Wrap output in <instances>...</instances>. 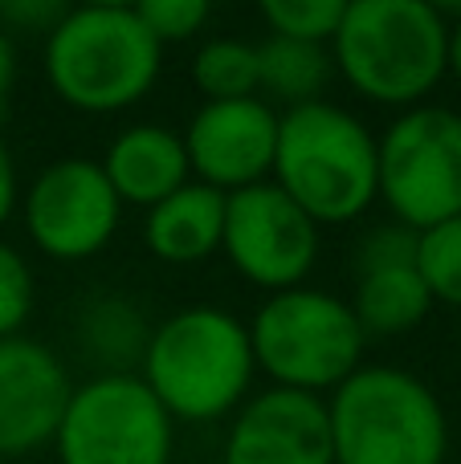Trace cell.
Listing matches in <instances>:
<instances>
[{
    "mask_svg": "<svg viewBox=\"0 0 461 464\" xmlns=\"http://www.w3.org/2000/svg\"><path fill=\"white\" fill-rule=\"evenodd\" d=\"M221 253L250 285L266 294L299 289L319 261V225L266 179L225 196Z\"/></svg>",
    "mask_w": 461,
    "mask_h": 464,
    "instance_id": "9c48e42d",
    "label": "cell"
},
{
    "mask_svg": "<svg viewBox=\"0 0 461 464\" xmlns=\"http://www.w3.org/2000/svg\"><path fill=\"white\" fill-rule=\"evenodd\" d=\"M225 464H335L327 400L266 387L233 411Z\"/></svg>",
    "mask_w": 461,
    "mask_h": 464,
    "instance_id": "4fadbf2b",
    "label": "cell"
},
{
    "mask_svg": "<svg viewBox=\"0 0 461 464\" xmlns=\"http://www.w3.org/2000/svg\"><path fill=\"white\" fill-rule=\"evenodd\" d=\"M258 375L250 326L217 305H188L147 334L139 379L163 411L184 424L225 420L250 400Z\"/></svg>",
    "mask_w": 461,
    "mask_h": 464,
    "instance_id": "6da1fadb",
    "label": "cell"
},
{
    "mask_svg": "<svg viewBox=\"0 0 461 464\" xmlns=\"http://www.w3.org/2000/svg\"><path fill=\"white\" fill-rule=\"evenodd\" d=\"M33 302H37V281H33L29 261L0 240V343L21 334L33 314Z\"/></svg>",
    "mask_w": 461,
    "mask_h": 464,
    "instance_id": "7402d4cb",
    "label": "cell"
},
{
    "mask_svg": "<svg viewBox=\"0 0 461 464\" xmlns=\"http://www.w3.org/2000/svg\"><path fill=\"white\" fill-rule=\"evenodd\" d=\"M163 45L139 21L135 5H82L45 37V78L82 114H119L160 78Z\"/></svg>",
    "mask_w": 461,
    "mask_h": 464,
    "instance_id": "277c9868",
    "label": "cell"
},
{
    "mask_svg": "<svg viewBox=\"0 0 461 464\" xmlns=\"http://www.w3.org/2000/svg\"><path fill=\"white\" fill-rule=\"evenodd\" d=\"M192 82L209 102L258 98V45L237 37H217L192 57Z\"/></svg>",
    "mask_w": 461,
    "mask_h": 464,
    "instance_id": "ac0fdd59",
    "label": "cell"
},
{
    "mask_svg": "<svg viewBox=\"0 0 461 464\" xmlns=\"http://www.w3.org/2000/svg\"><path fill=\"white\" fill-rule=\"evenodd\" d=\"M376 200L413 232L461 217V114L449 106L400 111L376 139Z\"/></svg>",
    "mask_w": 461,
    "mask_h": 464,
    "instance_id": "52a82bcc",
    "label": "cell"
},
{
    "mask_svg": "<svg viewBox=\"0 0 461 464\" xmlns=\"http://www.w3.org/2000/svg\"><path fill=\"white\" fill-rule=\"evenodd\" d=\"M348 0H261V21L270 37L302 41V45H331L339 33Z\"/></svg>",
    "mask_w": 461,
    "mask_h": 464,
    "instance_id": "d6986e66",
    "label": "cell"
},
{
    "mask_svg": "<svg viewBox=\"0 0 461 464\" xmlns=\"http://www.w3.org/2000/svg\"><path fill=\"white\" fill-rule=\"evenodd\" d=\"M180 139L196 184L233 196L241 188L266 184L274 171L278 111L266 98L204 102L188 119V130Z\"/></svg>",
    "mask_w": 461,
    "mask_h": 464,
    "instance_id": "8fae6325",
    "label": "cell"
},
{
    "mask_svg": "<svg viewBox=\"0 0 461 464\" xmlns=\"http://www.w3.org/2000/svg\"><path fill=\"white\" fill-rule=\"evenodd\" d=\"M335 464H446L449 420L413 371L359 367L327 400Z\"/></svg>",
    "mask_w": 461,
    "mask_h": 464,
    "instance_id": "5b68a950",
    "label": "cell"
},
{
    "mask_svg": "<svg viewBox=\"0 0 461 464\" xmlns=\"http://www.w3.org/2000/svg\"><path fill=\"white\" fill-rule=\"evenodd\" d=\"M364 343L356 314L327 289H286L270 294L250 322V346L270 387L319 395L335 392L364 367Z\"/></svg>",
    "mask_w": 461,
    "mask_h": 464,
    "instance_id": "8992f818",
    "label": "cell"
},
{
    "mask_svg": "<svg viewBox=\"0 0 461 464\" xmlns=\"http://www.w3.org/2000/svg\"><path fill=\"white\" fill-rule=\"evenodd\" d=\"M65 16V5L57 0H0V29L8 37L16 33H54V24Z\"/></svg>",
    "mask_w": 461,
    "mask_h": 464,
    "instance_id": "d4e9b609",
    "label": "cell"
},
{
    "mask_svg": "<svg viewBox=\"0 0 461 464\" xmlns=\"http://www.w3.org/2000/svg\"><path fill=\"white\" fill-rule=\"evenodd\" d=\"M225 237V192L188 179L180 192L147 208L143 240L163 265H201Z\"/></svg>",
    "mask_w": 461,
    "mask_h": 464,
    "instance_id": "9a60e30c",
    "label": "cell"
},
{
    "mask_svg": "<svg viewBox=\"0 0 461 464\" xmlns=\"http://www.w3.org/2000/svg\"><path fill=\"white\" fill-rule=\"evenodd\" d=\"M82 334L94 354H114V362H127L123 354H143V322L135 310H127L123 302H98L94 310L82 318Z\"/></svg>",
    "mask_w": 461,
    "mask_h": 464,
    "instance_id": "44dd1931",
    "label": "cell"
},
{
    "mask_svg": "<svg viewBox=\"0 0 461 464\" xmlns=\"http://www.w3.org/2000/svg\"><path fill=\"white\" fill-rule=\"evenodd\" d=\"M16 200H21V192H16V163H13V151H8L5 135H0V228L13 217Z\"/></svg>",
    "mask_w": 461,
    "mask_h": 464,
    "instance_id": "484cf974",
    "label": "cell"
},
{
    "mask_svg": "<svg viewBox=\"0 0 461 464\" xmlns=\"http://www.w3.org/2000/svg\"><path fill=\"white\" fill-rule=\"evenodd\" d=\"M449 73L461 82V8L457 21H449Z\"/></svg>",
    "mask_w": 461,
    "mask_h": 464,
    "instance_id": "83f0119b",
    "label": "cell"
},
{
    "mask_svg": "<svg viewBox=\"0 0 461 464\" xmlns=\"http://www.w3.org/2000/svg\"><path fill=\"white\" fill-rule=\"evenodd\" d=\"M16 82V41L0 29V111L8 106V94H13Z\"/></svg>",
    "mask_w": 461,
    "mask_h": 464,
    "instance_id": "4316f807",
    "label": "cell"
},
{
    "mask_svg": "<svg viewBox=\"0 0 461 464\" xmlns=\"http://www.w3.org/2000/svg\"><path fill=\"white\" fill-rule=\"evenodd\" d=\"M331 62L359 98L413 111L449 73V21L429 0H348Z\"/></svg>",
    "mask_w": 461,
    "mask_h": 464,
    "instance_id": "7a4b0ae2",
    "label": "cell"
},
{
    "mask_svg": "<svg viewBox=\"0 0 461 464\" xmlns=\"http://www.w3.org/2000/svg\"><path fill=\"white\" fill-rule=\"evenodd\" d=\"M135 13L160 45H176V41H188L204 29L212 8L209 0H143V5H135Z\"/></svg>",
    "mask_w": 461,
    "mask_h": 464,
    "instance_id": "603a6c76",
    "label": "cell"
},
{
    "mask_svg": "<svg viewBox=\"0 0 461 464\" xmlns=\"http://www.w3.org/2000/svg\"><path fill=\"white\" fill-rule=\"evenodd\" d=\"M417 273L429 285L433 302L461 310V217L433 225L417 240Z\"/></svg>",
    "mask_w": 461,
    "mask_h": 464,
    "instance_id": "ffe728a7",
    "label": "cell"
},
{
    "mask_svg": "<svg viewBox=\"0 0 461 464\" xmlns=\"http://www.w3.org/2000/svg\"><path fill=\"white\" fill-rule=\"evenodd\" d=\"M335 78V62L327 45H302V41L266 37L258 45V90L274 94L278 102L307 106L323 102V90Z\"/></svg>",
    "mask_w": 461,
    "mask_h": 464,
    "instance_id": "e0dca14e",
    "label": "cell"
},
{
    "mask_svg": "<svg viewBox=\"0 0 461 464\" xmlns=\"http://www.w3.org/2000/svg\"><path fill=\"white\" fill-rule=\"evenodd\" d=\"M0 464H8V460H0Z\"/></svg>",
    "mask_w": 461,
    "mask_h": 464,
    "instance_id": "f1b7e54d",
    "label": "cell"
},
{
    "mask_svg": "<svg viewBox=\"0 0 461 464\" xmlns=\"http://www.w3.org/2000/svg\"><path fill=\"white\" fill-rule=\"evenodd\" d=\"M351 314H356L364 334H408L417 330L433 310L429 285L421 281L417 265H400V269H376L359 273L356 294H351Z\"/></svg>",
    "mask_w": 461,
    "mask_h": 464,
    "instance_id": "2e32d148",
    "label": "cell"
},
{
    "mask_svg": "<svg viewBox=\"0 0 461 464\" xmlns=\"http://www.w3.org/2000/svg\"><path fill=\"white\" fill-rule=\"evenodd\" d=\"M417 240L421 232L405 225H376L364 240L356 245V277L376 269H400V265H417Z\"/></svg>",
    "mask_w": 461,
    "mask_h": 464,
    "instance_id": "cb8c5ba5",
    "label": "cell"
},
{
    "mask_svg": "<svg viewBox=\"0 0 461 464\" xmlns=\"http://www.w3.org/2000/svg\"><path fill=\"white\" fill-rule=\"evenodd\" d=\"M103 176L111 179L119 204H135V208H155L160 200H168L172 192L192 179L184 155V139L168 127L155 122H139L127 127L103 155Z\"/></svg>",
    "mask_w": 461,
    "mask_h": 464,
    "instance_id": "5bb4252c",
    "label": "cell"
},
{
    "mask_svg": "<svg viewBox=\"0 0 461 464\" xmlns=\"http://www.w3.org/2000/svg\"><path fill=\"white\" fill-rule=\"evenodd\" d=\"M74 387L65 362L45 343L16 334L0 343V460L54 444Z\"/></svg>",
    "mask_w": 461,
    "mask_h": 464,
    "instance_id": "7c38bea8",
    "label": "cell"
},
{
    "mask_svg": "<svg viewBox=\"0 0 461 464\" xmlns=\"http://www.w3.org/2000/svg\"><path fill=\"white\" fill-rule=\"evenodd\" d=\"M21 220L49 261H86L114 240L123 204L103 176V163L54 160L25 188Z\"/></svg>",
    "mask_w": 461,
    "mask_h": 464,
    "instance_id": "30bf717a",
    "label": "cell"
},
{
    "mask_svg": "<svg viewBox=\"0 0 461 464\" xmlns=\"http://www.w3.org/2000/svg\"><path fill=\"white\" fill-rule=\"evenodd\" d=\"M270 184L319 228L351 225L376 204V135L327 98L290 106L278 114Z\"/></svg>",
    "mask_w": 461,
    "mask_h": 464,
    "instance_id": "3957f363",
    "label": "cell"
},
{
    "mask_svg": "<svg viewBox=\"0 0 461 464\" xmlns=\"http://www.w3.org/2000/svg\"><path fill=\"white\" fill-rule=\"evenodd\" d=\"M172 416L131 371H106L74 387L57 424L62 464H172Z\"/></svg>",
    "mask_w": 461,
    "mask_h": 464,
    "instance_id": "ba28073f",
    "label": "cell"
}]
</instances>
